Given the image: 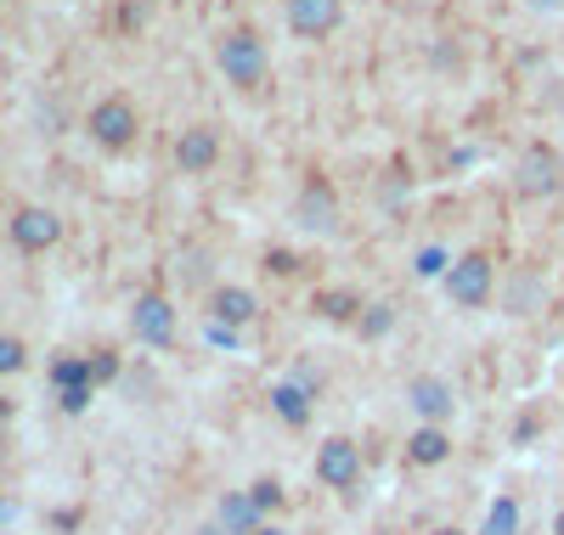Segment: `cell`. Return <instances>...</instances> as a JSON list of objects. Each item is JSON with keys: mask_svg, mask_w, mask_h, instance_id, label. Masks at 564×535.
<instances>
[{"mask_svg": "<svg viewBox=\"0 0 564 535\" xmlns=\"http://www.w3.org/2000/svg\"><path fill=\"white\" fill-rule=\"evenodd\" d=\"M215 63H220L226 85H238V90H260L265 74H271V52L254 29H226L220 45H215Z\"/></svg>", "mask_w": 564, "mask_h": 535, "instance_id": "cell-1", "label": "cell"}, {"mask_svg": "<svg viewBox=\"0 0 564 535\" xmlns=\"http://www.w3.org/2000/svg\"><path fill=\"white\" fill-rule=\"evenodd\" d=\"M441 282H446V299H452L457 310H486L491 294H497V265H491L486 249H468V254L452 260V271H446Z\"/></svg>", "mask_w": 564, "mask_h": 535, "instance_id": "cell-2", "label": "cell"}, {"mask_svg": "<svg viewBox=\"0 0 564 535\" xmlns=\"http://www.w3.org/2000/svg\"><path fill=\"white\" fill-rule=\"evenodd\" d=\"M558 186H564V159L547 148V141H531V148L520 153V164H513V192H520L525 204H542Z\"/></svg>", "mask_w": 564, "mask_h": 535, "instance_id": "cell-3", "label": "cell"}, {"mask_svg": "<svg viewBox=\"0 0 564 535\" xmlns=\"http://www.w3.org/2000/svg\"><path fill=\"white\" fill-rule=\"evenodd\" d=\"M85 130H90V141H97V148H108V153H124L130 141H135V130H141V113H135V102H130V96H102V102L90 108Z\"/></svg>", "mask_w": 564, "mask_h": 535, "instance_id": "cell-4", "label": "cell"}, {"mask_svg": "<svg viewBox=\"0 0 564 535\" xmlns=\"http://www.w3.org/2000/svg\"><path fill=\"white\" fill-rule=\"evenodd\" d=\"M282 23L294 40H327L345 23V0H282Z\"/></svg>", "mask_w": 564, "mask_h": 535, "instance_id": "cell-5", "label": "cell"}, {"mask_svg": "<svg viewBox=\"0 0 564 535\" xmlns=\"http://www.w3.org/2000/svg\"><path fill=\"white\" fill-rule=\"evenodd\" d=\"M316 479L327 484V491H356V479H361V446L345 440V434L322 440V451H316Z\"/></svg>", "mask_w": 564, "mask_h": 535, "instance_id": "cell-6", "label": "cell"}, {"mask_svg": "<svg viewBox=\"0 0 564 535\" xmlns=\"http://www.w3.org/2000/svg\"><path fill=\"white\" fill-rule=\"evenodd\" d=\"M130 332L141 338V345H153V350H170L175 345V310L164 294H141L130 305Z\"/></svg>", "mask_w": 564, "mask_h": 535, "instance_id": "cell-7", "label": "cell"}, {"mask_svg": "<svg viewBox=\"0 0 564 535\" xmlns=\"http://www.w3.org/2000/svg\"><path fill=\"white\" fill-rule=\"evenodd\" d=\"M220 164V130L215 124H186L175 135V170L181 175H209Z\"/></svg>", "mask_w": 564, "mask_h": 535, "instance_id": "cell-8", "label": "cell"}, {"mask_svg": "<svg viewBox=\"0 0 564 535\" xmlns=\"http://www.w3.org/2000/svg\"><path fill=\"white\" fill-rule=\"evenodd\" d=\"M57 237H63L57 209L29 204V209H18V215H12V242H18L23 254H45V249H57Z\"/></svg>", "mask_w": 564, "mask_h": 535, "instance_id": "cell-9", "label": "cell"}, {"mask_svg": "<svg viewBox=\"0 0 564 535\" xmlns=\"http://www.w3.org/2000/svg\"><path fill=\"white\" fill-rule=\"evenodd\" d=\"M294 215H300L305 231H334V226H339V198H334V186H327V181H305Z\"/></svg>", "mask_w": 564, "mask_h": 535, "instance_id": "cell-10", "label": "cell"}, {"mask_svg": "<svg viewBox=\"0 0 564 535\" xmlns=\"http://www.w3.org/2000/svg\"><path fill=\"white\" fill-rule=\"evenodd\" d=\"M406 401H412V412H417L423 423H446L452 406H457L452 389H446L441 378H412V383H406Z\"/></svg>", "mask_w": 564, "mask_h": 535, "instance_id": "cell-11", "label": "cell"}, {"mask_svg": "<svg viewBox=\"0 0 564 535\" xmlns=\"http://www.w3.org/2000/svg\"><path fill=\"white\" fill-rule=\"evenodd\" d=\"M446 457H452V434L441 423H417L412 440H406V462L412 468H441Z\"/></svg>", "mask_w": 564, "mask_h": 535, "instance_id": "cell-12", "label": "cell"}, {"mask_svg": "<svg viewBox=\"0 0 564 535\" xmlns=\"http://www.w3.org/2000/svg\"><path fill=\"white\" fill-rule=\"evenodd\" d=\"M209 316L220 327H249L260 316V299L249 294V287H215V294H209Z\"/></svg>", "mask_w": 564, "mask_h": 535, "instance_id": "cell-13", "label": "cell"}, {"mask_svg": "<svg viewBox=\"0 0 564 535\" xmlns=\"http://www.w3.org/2000/svg\"><path fill=\"white\" fill-rule=\"evenodd\" d=\"M226 535H254L260 524H265V513L254 507V496L249 491H226L220 496V518H215Z\"/></svg>", "mask_w": 564, "mask_h": 535, "instance_id": "cell-14", "label": "cell"}, {"mask_svg": "<svg viewBox=\"0 0 564 535\" xmlns=\"http://www.w3.org/2000/svg\"><path fill=\"white\" fill-rule=\"evenodd\" d=\"M271 406H276V417L289 423V428H305L311 423V395H305L300 383H276L271 389Z\"/></svg>", "mask_w": 564, "mask_h": 535, "instance_id": "cell-15", "label": "cell"}, {"mask_svg": "<svg viewBox=\"0 0 564 535\" xmlns=\"http://www.w3.org/2000/svg\"><path fill=\"white\" fill-rule=\"evenodd\" d=\"M361 310H367V305L350 294V287H334V294H316V316H322V321L356 327V321H361Z\"/></svg>", "mask_w": 564, "mask_h": 535, "instance_id": "cell-16", "label": "cell"}, {"mask_svg": "<svg viewBox=\"0 0 564 535\" xmlns=\"http://www.w3.org/2000/svg\"><path fill=\"white\" fill-rule=\"evenodd\" d=\"M52 383H57V395H63V389H97V383H90V361H79V356H63L52 367Z\"/></svg>", "mask_w": 564, "mask_h": 535, "instance_id": "cell-17", "label": "cell"}, {"mask_svg": "<svg viewBox=\"0 0 564 535\" xmlns=\"http://www.w3.org/2000/svg\"><path fill=\"white\" fill-rule=\"evenodd\" d=\"M480 535H520V502H491V513H486V529Z\"/></svg>", "mask_w": 564, "mask_h": 535, "instance_id": "cell-18", "label": "cell"}, {"mask_svg": "<svg viewBox=\"0 0 564 535\" xmlns=\"http://www.w3.org/2000/svg\"><path fill=\"white\" fill-rule=\"evenodd\" d=\"M390 327H395V310H390V305H367V310H361V321H356V332H361V338H384Z\"/></svg>", "mask_w": 564, "mask_h": 535, "instance_id": "cell-19", "label": "cell"}, {"mask_svg": "<svg viewBox=\"0 0 564 535\" xmlns=\"http://www.w3.org/2000/svg\"><path fill=\"white\" fill-rule=\"evenodd\" d=\"M23 367H29V350H23V338L0 332V378H12V372H23Z\"/></svg>", "mask_w": 564, "mask_h": 535, "instance_id": "cell-20", "label": "cell"}, {"mask_svg": "<svg viewBox=\"0 0 564 535\" xmlns=\"http://www.w3.org/2000/svg\"><path fill=\"white\" fill-rule=\"evenodd\" d=\"M249 496H254L260 513H276V507H282V484H276V479H254V484H249Z\"/></svg>", "mask_w": 564, "mask_h": 535, "instance_id": "cell-21", "label": "cell"}, {"mask_svg": "<svg viewBox=\"0 0 564 535\" xmlns=\"http://www.w3.org/2000/svg\"><path fill=\"white\" fill-rule=\"evenodd\" d=\"M412 271H417V276H446V271H452V260H446V254H441V249H423V254H417V265H412Z\"/></svg>", "mask_w": 564, "mask_h": 535, "instance_id": "cell-22", "label": "cell"}, {"mask_svg": "<svg viewBox=\"0 0 564 535\" xmlns=\"http://www.w3.org/2000/svg\"><path fill=\"white\" fill-rule=\"evenodd\" d=\"M119 378V356L102 350V356H90V383H113Z\"/></svg>", "mask_w": 564, "mask_h": 535, "instance_id": "cell-23", "label": "cell"}, {"mask_svg": "<svg viewBox=\"0 0 564 535\" xmlns=\"http://www.w3.org/2000/svg\"><path fill=\"white\" fill-rule=\"evenodd\" d=\"M265 271H271V276H294V271H300V260H294L289 249H271V254H265Z\"/></svg>", "mask_w": 564, "mask_h": 535, "instance_id": "cell-24", "label": "cell"}, {"mask_svg": "<svg viewBox=\"0 0 564 535\" xmlns=\"http://www.w3.org/2000/svg\"><path fill=\"white\" fill-rule=\"evenodd\" d=\"M90 395H97V389H63L57 401H63V412H74V417H79V412L90 406Z\"/></svg>", "mask_w": 564, "mask_h": 535, "instance_id": "cell-25", "label": "cell"}, {"mask_svg": "<svg viewBox=\"0 0 564 535\" xmlns=\"http://www.w3.org/2000/svg\"><path fill=\"white\" fill-rule=\"evenodd\" d=\"M430 535H463V529H457V524H441V529H430Z\"/></svg>", "mask_w": 564, "mask_h": 535, "instance_id": "cell-26", "label": "cell"}, {"mask_svg": "<svg viewBox=\"0 0 564 535\" xmlns=\"http://www.w3.org/2000/svg\"><path fill=\"white\" fill-rule=\"evenodd\" d=\"M0 423H12V401H0Z\"/></svg>", "mask_w": 564, "mask_h": 535, "instance_id": "cell-27", "label": "cell"}, {"mask_svg": "<svg viewBox=\"0 0 564 535\" xmlns=\"http://www.w3.org/2000/svg\"><path fill=\"white\" fill-rule=\"evenodd\" d=\"M198 535H226V529H220V524H204V529H198Z\"/></svg>", "mask_w": 564, "mask_h": 535, "instance_id": "cell-28", "label": "cell"}, {"mask_svg": "<svg viewBox=\"0 0 564 535\" xmlns=\"http://www.w3.org/2000/svg\"><path fill=\"white\" fill-rule=\"evenodd\" d=\"M254 535H282V529H276V524H260V529H254Z\"/></svg>", "mask_w": 564, "mask_h": 535, "instance_id": "cell-29", "label": "cell"}, {"mask_svg": "<svg viewBox=\"0 0 564 535\" xmlns=\"http://www.w3.org/2000/svg\"><path fill=\"white\" fill-rule=\"evenodd\" d=\"M7 74H12V63H7V57H0V85H7Z\"/></svg>", "mask_w": 564, "mask_h": 535, "instance_id": "cell-30", "label": "cell"}, {"mask_svg": "<svg viewBox=\"0 0 564 535\" xmlns=\"http://www.w3.org/2000/svg\"><path fill=\"white\" fill-rule=\"evenodd\" d=\"M553 535H564V513H558V518H553Z\"/></svg>", "mask_w": 564, "mask_h": 535, "instance_id": "cell-31", "label": "cell"}, {"mask_svg": "<svg viewBox=\"0 0 564 535\" xmlns=\"http://www.w3.org/2000/svg\"><path fill=\"white\" fill-rule=\"evenodd\" d=\"M536 7H558V0H536Z\"/></svg>", "mask_w": 564, "mask_h": 535, "instance_id": "cell-32", "label": "cell"}, {"mask_svg": "<svg viewBox=\"0 0 564 535\" xmlns=\"http://www.w3.org/2000/svg\"><path fill=\"white\" fill-rule=\"evenodd\" d=\"M558 204H564V186H558Z\"/></svg>", "mask_w": 564, "mask_h": 535, "instance_id": "cell-33", "label": "cell"}, {"mask_svg": "<svg viewBox=\"0 0 564 535\" xmlns=\"http://www.w3.org/2000/svg\"><path fill=\"white\" fill-rule=\"evenodd\" d=\"M558 316H564V299H558Z\"/></svg>", "mask_w": 564, "mask_h": 535, "instance_id": "cell-34", "label": "cell"}]
</instances>
